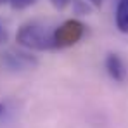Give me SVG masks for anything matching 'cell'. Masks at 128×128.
Listing matches in <instances>:
<instances>
[{
  "mask_svg": "<svg viewBox=\"0 0 128 128\" xmlns=\"http://www.w3.org/2000/svg\"><path fill=\"white\" fill-rule=\"evenodd\" d=\"M86 2H90L94 7H100L102 5V0H86Z\"/></svg>",
  "mask_w": 128,
  "mask_h": 128,
  "instance_id": "obj_10",
  "label": "cell"
},
{
  "mask_svg": "<svg viewBox=\"0 0 128 128\" xmlns=\"http://www.w3.org/2000/svg\"><path fill=\"white\" fill-rule=\"evenodd\" d=\"M19 45L31 50H52L54 48V30L42 22H24L16 33Z\"/></svg>",
  "mask_w": 128,
  "mask_h": 128,
  "instance_id": "obj_1",
  "label": "cell"
},
{
  "mask_svg": "<svg viewBox=\"0 0 128 128\" xmlns=\"http://www.w3.org/2000/svg\"><path fill=\"white\" fill-rule=\"evenodd\" d=\"M106 69L109 73V76L116 82H125L126 78V66L121 61V57L118 54H107L106 57Z\"/></svg>",
  "mask_w": 128,
  "mask_h": 128,
  "instance_id": "obj_4",
  "label": "cell"
},
{
  "mask_svg": "<svg viewBox=\"0 0 128 128\" xmlns=\"http://www.w3.org/2000/svg\"><path fill=\"white\" fill-rule=\"evenodd\" d=\"M7 40V31H5V28L0 24V43H4Z\"/></svg>",
  "mask_w": 128,
  "mask_h": 128,
  "instance_id": "obj_9",
  "label": "cell"
},
{
  "mask_svg": "<svg viewBox=\"0 0 128 128\" xmlns=\"http://www.w3.org/2000/svg\"><path fill=\"white\" fill-rule=\"evenodd\" d=\"M7 2H10V0H0V5H4V4H7Z\"/></svg>",
  "mask_w": 128,
  "mask_h": 128,
  "instance_id": "obj_12",
  "label": "cell"
},
{
  "mask_svg": "<svg viewBox=\"0 0 128 128\" xmlns=\"http://www.w3.org/2000/svg\"><path fill=\"white\" fill-rule=\"evenodd\" d=\"M4 111H5V106H4V104H0V114H2Z\"/></svg>",
  "mask_w": 128,
  "mask_h": 128,
  "instance_id": "obj_11",
  "label": "cell"
},
{
  "mask_svg": "<svg viewBox=\"0 0 128 128\" xmlns=\"http://www.w3.org/2000/svg\"><path fill=\"white\" fill-rule=\"evenodd\" d=\"M36 0H10V5L12 9H26L30 5H33Z\"/></svg>",
  "mask_w": 128,
  "mask_h": 128,
  "instance_id": "obj_7",
  "label": "cell"
},
{
  "mask_svg": "<svg viewBox=\"0 0 128 128\" xmlns=\"http://www.w3.org/2000/svg\"><path fill=\"white\" fill-rule=\"evenodd\" d=\"M50 4L56 7V9H59V10H62L66 9L69 4H71V0H50Z\"/></svg>",
  "mask_w": 128,
  "mask_h": 128,
  "instance_id": "obj_8",
  "label": "cell"
},
{
  "mask_svg": "<svg viewBox=\"0 0 128 128\" xmlns=\"http://www.w3.org/2000/svg\"><path fill=\"white\" fill-rule=\"evenodd\" d=\"M38 64L36 57L26 52H16V50H7L0 54V66L12 69V71H21V69H30Z\"/></svg>",
  "mask_w": 128,
  "mask_h": 128,
  "instance_id": "obj_3",
  "label": "cell"
},
{
  "mask_svg": "<svg viewBox=\"0 0 128 128\" xmlns=\"http://www.w3.org/2000/svg\"><path fill=\"white\" fill-rule=\"evenodd\" d=\"M73 2V9L76 14H90V7L83 4V0H71Z\"/></svg>",
  "mask_w": 128,
  "mask_h": 128,
  "instance_id": "obj_6",
  "label": "cell"
},
{
  "mask_svg": "<svg viewBox=\"0 0 128 128\" xmlns=\"http://www.w3.org/2000/svg\"><path fill=\"white\" fill-rule=\"evenodd\" d=\"M116 26L121 33L128 35V0H120L116 9Z\"/></svg>",
  "mask_w": 128,
  "mask_h": 128,
  "instance_id": "obj_5",
  "label": "cell"
},
{
  "mask_svg": "<svg viewBox=\"0 0 128 128\" xmlns=\"http://www.w3.org/2000/svg\"><path fill=\"white\" fill-rule=\"evenodd\" d=\"M85 35V24L78 19H68L54 30V48H68L82 40Z\"/></svg>",
  "mask_w": 128,
  "mask_h": 128,
  "instance_id": "obj_2",
  "label": "cell"
}]
</instances>
